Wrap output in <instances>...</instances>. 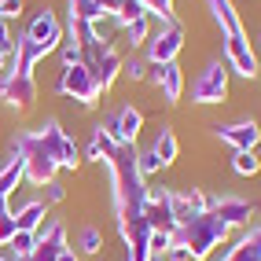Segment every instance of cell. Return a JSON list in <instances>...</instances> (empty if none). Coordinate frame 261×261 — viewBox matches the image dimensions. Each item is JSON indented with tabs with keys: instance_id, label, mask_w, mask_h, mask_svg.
I'll return each instance as SVG.
<instances>
[{
	"instance_id": "1",
	"label": "cell",
	"mask_w": 261,
	"mask_h": 261,
	"mask_svg": "<svg viewBox=\"0 0 261 261\" xmlns=\"http://www.w3.org/2000/svg\"><path fill=\"white\" fill-rule=\"evenodd\" d=\"M228 224H224L217 214L210 210H202L195 217H188L177 224V232H173V247H184L191 261H210L217 254V247L224 239H228Z\"/></svg>"
},
{
	"instance_id": "2",
	"label": "cell",
	"mask_w": 261,
	"mask_h": 261,
	"mask_svg": "<svg viewBox=\"0 0 261 261\" xmlns=\"http://www.w3.org/2000/svg\"><path fill=\"white\" fill-rule=\"evenodd\" d=\"M11 151H15V154H19V159L26 162V180H30V184L44 188L48 180H56L59 162L51 159V151H48V144H44L41 129L15 133V136H11Z\"/></svg>"
},
{
	"instance_id": "3",
	"label": "cell",
	"mask_w": 261,
	"mask_h": 261,
	"mask_svg": "<svg viewBox=\"0 0 261 261\" xmlns=\"http://www.w3.org/2000/svg\"><path fill=\"white\" fill-rule=\"evenodd\" d=\"M180 51H184V26L177 15H169V19H162L159 30H151V37L144 44V59L166 66V63H177Z\"/></svg>"
},
{
	"instance_id": "4",
	"label": "cell",
	"mask_w": 261,
	"mask_h": 261,
	"mask_svg": "<svg viewBox=\"0 0 261 261\" xmlns=\"http://www.w3.org/2000/svg\"><path fill=\"white\" fill-rule=\"evenodd\" d=\"M191 99L210 107V103H224L228 99V63L224 59H210L199 70V77L191 81Z\"/></svg>"
},
{
	"instance_id": "5",
	"label": "cell",
	"mask_w": 261,
	"mask_h": 261,
	"mask_svg": "<svg viewBox=\"0 0 261 261\" xmlns=\"http://www.w3.org/2000/svg\"><path fill=\"white\" fill-rule=\"evenodd\" d=\"M56 89H59L66 99H77L81 107H92V103L103 96L99 85H96V77H92V70H89L85 63H77V66H59Z\"/></svg>"
},
{
	"instance_id": "6",
	"label": "cell",
	"mask_w": 261,
	"mask_h": 261,
	"mask_svg": "<svg viewBox=\"0 0 261 261\" xmlns=\"http://www.w3.org/2000/svg\"><path fill=\"white\" fill-rule=\"evenodd\" d=\"M144 221L151 232H177V214H173V188L162 184H147V199H144Z\"/></svg>"
},
{
	"instance_id": "7",
	"label": "cell",
	"mask_w": 261,
	"mask_h": 261,
	"mask_svg": "<svg viewBox=\"0 0 261 261\" xmlns=\"http://www.w3.org/2000/svg\"><path fill=\"white\" fill-rule=\"evenodd\" d=\"M37 129H41V136H44L51 159L59 162V169H77V166H81V147L74 144V136H66V129L59 125L56 118H48L44 125H37Z\"/></svg>"
},
{
	"instance_id": "8",
	"label": "cell",
	"mask_w": 261,
	"mask_h": 261,
	"mask_svg": "<svg viewBox=\"0 0 261 261\" xmlns=\"http://www.w3.org/2000/svg\"><path fill=\"white\" fill-rule=\"evenodd\" d=\"M99 129L107 133L114 144H136V136H140V129H144V111L133 107V103H125V107H118L114 114L103 118Z\"/></svg>"
},
{
	"instance_id": "9",
	"label": "cell",
	"mask_w": 261,
	"mask_h": 261,
	"mask_svg": "<svg viewBox=\"0 0 261 261\" xmlns=\"http://www.w3.org/2000/svg\"><path fill=\"white\" fill-rule=\"evenodd\" d=\"M221 48H224V63H228L232 74H239V77H257L261 59H257V51L250 48V37H247V33L221 37Z\"/></svg>"
},
{
	"instance_id": "10",
	"label": "cell",
	"mask_w": 261,
	"mask_h": 261,
	"mask_svg": "<svg viewBox=\"0 0 261 261\" xmlns=\"http://www.w3.org/2000/svg\"><path fill=\"white\" fill-rule=\"evenodd\" d=\"M33 236H37V243H33L30 261H56L63 254V247H66V224L59 217H48Z\"/></svg>"
},
{
	"instance_id": "11",
	"label": "cell",
	"mask_w": 261,
	"mask_h": 261,
	"mask_svg": "<svg viewBox=\"0 0 261 261\" xmlns=\"http://www.w3.org/2000/svg\"><path fill=\"white\" fill-rule=\"evenodd\" d=\"M0 99L8 103V107H33V99H37V81H33V74H19V70H11L8 66V74L4 81H0Z\"/></svg>"
},
{
	"instance_id": "12",
	"label": "cell",
	"mask_w": 261,
	"mask_h": 261,
	"mask_svg": "<svg viewBox=\"0 0 261 261\" xmlns=\"http://www.w3.org/2000/svg\"><path fill=\"white\" fill-rule=\"evenodd\" d=\"M26 37H30L33 44H41V48L48 51V56H51V51H56V48L63 44V22L56 19V11H51V8H41V11L30 19Z\"/></svg>"
},
{
	"instance_id": "13",
	"label": "cell",
	"mask_w": 261,
	"mask_h": 261,
	"mask_svg": "<svg viewBox=\"0 0 261 261\" xmlns=\"http://www.w3.org/2000/svg\"><path fill=\"white\" fill-rule=\"evenodd\" d=\"M217 140H224L232 151H257L261 147V125L254 118H243V121H232V125H217Z\"/></svg>"
},
{
	"instance_id": "14",
	"label": "cell",
	"mask_w": 261,
	"mask_h": 261,
	"mask_svg": "<svg viewBox=\"0 0 261 261\" xmlns=\"http://www.w3.org/2000/svg\"><path fill=\"white\" fill-rule=\"evenodd\" d=\"M206 210L217 214L228 228H247L250 217H254V206H250L247 199H239V195H217V199H210Z\"/></svg>"
},
{
	"instance_id": "15",
	"label": "cell",
	"mask_w": 261,
	"mask_h": 261,
	"mask_svg": "<svg viewBox=\"0 0 261 261\" xmlns=\"http://www.w3.org/2000/svg\"><path fill=\"white\" fill-rule=\"evenodd\" d=\"M214 261H261V221L247 224V232L236 243H228V250H221V257Z\"/></svg>"
},
{
	"instance_id": "16",
	"label": "cell",
	"mask_w": 261,
	"mask_h": 261,
	"mask_svg": "<svg viewBox=\"0 0 261 261\" xmlns=\"http://www.w3.org/2000/svg\"><path fill=\"white\" fill-rule=\"evenodd\" d=\"M121 59H125V56H121L118 48H107L96 63H85V66L92 70V77H96V85H99V92H107L111 85L118 81V74H121Z\"/></svg>"
},
{
	"instance_id": "17",
	"label": "cell",
	"mask_w": 261,
	"mask_h": 261,
	"mask_svg": "<svg viewBox=\"0 0 261 261\" xmlns=\"http://www.w3.org/2000/svg\"><path fill=\"white\" fill-rule=\"evenodd\" d=\"M15 228L19 232H37L41 224L48 221V202L44 199H26V202H19L15 206Z\"/></svg>"
},
{
	"instance_id": "18",
	"label": "cell",
	"mask_w": 261,
	"mask_h": 261,
	"mask_svg": "<svg viewBox=\"0 0 261 261\" xmlns=\"http://www.w3.org/2000/svg\"><path fill=\"white\" fill-rule=\"evenodd\" d=\"M206 206H210V195H202L199 188H184V191L173 188V214H177V224L188 221V217H195V214H202Z\"/></svg>"
},
{
	"instance_id": "19",
	"label": "cell",
	"mask_w": 261,
	"mask_h": 261,
	"mask_svg": "<svg viewBox=\"0 0 261 261\" xmlns=\"http://www.w3.org/2000/svg\"><path fill=\"white\" fill-rule=\"evenodd\" d=\"M210 4V15H214V22L221 26V37H236V33H247L243 30V19H239V11L232 0H206Z\"/></svg>"
},
{
	"instance_id": "20",
	"label": "cell",
	"mask_w": 261,
	"mask_h": 261,
	"mask_svg": "<svg viewBox=\"0 0 261 261\" xmlns=\"http://www.w3.org/2000/svg\"><path fill=\"white\" fill-rule=\"evenodd\" d=\"M11 56H15V66H11V70H19V74H33V66H37V63L48 56V51H44L41 44H33L26 33H22V37H15V51H11Z\"/></svg>"
},
{
	"instance_id": "21",
	"label": "cell",
	"mask_w": 261,
	"mask_h": 261,
	"mask_svg": "<svg viewBox=\"0 0 261 261\" xmlns=\"http://www.w3.org/2000/svg\"><path fill=\"white\" fill-rule=\"evenodd\" d=\"M22 180H26V162H22L19 154L11 151V159H8L4 166H0V195H4V199H11L15 191L22 188Z\"/></svg>"
},
{
	"instance_id": "22",
	"label": "cell",
	"mask_w": 261,
	"mask_h": 261,
	"mask_svg": "<svg viewBox=\"0 0 261 261\" xmlns=\"http://www.w3.org/2000/svg\"><path fill=\"white\" fill-rule=\"evenodd\" d=\"M154 154H159V159H162V169L166 166H173V162H177V154H180V140H177V133H173L169 125H162L159 133H154Z\"/></svg>"
},
{
	"instance_id": "23",
	"label": "cell",
	"mask_w": 261,
	"mask_h": 261,
	"mask_svg": "<svg viewBox=\"0 0 261 261\" xmlns=\"http://www.w3.org/2000/svg\"><path fill=\"white\" fill-rule=\"evenodd\" d=\"M162 96H166V103H180V96H184V70H180V63H166L162 66Z\"/></svg>"
},
{
	"instance_id": "24",
	"label": "cell",
	"mask_w": 261,
	"mask_h": 261,
	"mask_svg": "<svg viewBox=\"0 0 261 261\" xmlns=\"http://www.w3.org/2000/svg\"><path fill=\"white\" fill-rule=\"evenodd\" d=\"M147 37H151V15H147V19L129 22V26H121V41H125L133 51L140 48V44H147Z\"/></svg>"
},
{
	"instance_id": "25",
	"label": "cell",
	"mask_w": 261,
	"mask_h": 261,
	"mask_svg": "<svg viewBox=\"0 0 261 261\" xmlns=\"http://www.w3.org/2000/svg\"><path fill=\"white\" fill-rule=\"evenodd\" d=\"M99 250H103V232L96 228V224H85V228L77 232V254L96 257Z\"/></svg>"
},
{
	"instance_id": "26",
	"label": "cell",
	"mask_w": 261,
	"mask_h": 261,
	"mask_svg": "<svg viewBox=\"0 0 261 261\" xmlns=\"http://www.w3.org/2000/svg\"><path fill=\"white\" fill-rule=\"evenodd\" d=\"M66 4H70V19L74 22H96V19H103L99 0H66Z\"/></svg>"
},
{
	"instance_id": "27",
	"label": "cell",
	"mask_w": 261,
	"mask_h": 261,
	"mask_svg": "<svg viewBox=\"0 0 261 261\" xmlns=\"http://www.w3.org/2000/svg\"><path fill=\"white\" fill-rule=\"evenodd\" d=\"M232 169L239 177H257L261 173V154L257 151H236L232 154Z\"/></svg>"
},
{
	"instance_id": "28",
	"label": "cell",
	"mask_w": 261,
	"mask_h": 261,
	"mask_svg": "<svg viewBox=\"0 0 261 261\" xmlns=\"http://www.w3.org/2000/svg\"><path fill=\"white\" fill-rule=\"evenodd\" d=\"M33 243H37V236H33V232H15L4 250L15 254V257H30V254H33Z\"/></svg>"
},
{
	"instance_id": "29",
	"label": "cell",
	"mask_w": 261,
	"mask_h": 261,
	"mask_svg": "<svg viewBox=\"0 0 261 261\" xmlns=\"http://www.w3.org/2000/svg\"><path fill=\"white\" fill-rule=\"evenodd\" d=\"M121 74H125L129 81H144V77H147V59L133 51V56H125V59H121Z\"/></svg>"
},
{
	"instance_id": "30",
	"label": "cell",
	"mask_w": 261,
	"mask_h": 261,
	"mask_svg": "<svg viewBox=\"0 0 261 261\" xmlns=\"http://www.w3.org/2000/svg\"><path fill=\"white\" fill-rule=\"evenodd\" d=\"M136 166H140L144 180H147V177H154V173H162V159L154 154V147H144V151H136Z\"/></svg>"
},
{
	"instance_id": "31",
	"label": "cell",
	"mask_w": 261,
	"mask_h": 261,
	"mask_svg": "<svg viewBox=\"0 0 261 261\" xmlns=\"http://www.w3.org/2000/svg\"><path fill=\"white\" fill-rule=\"evenodd\" d=\"M56 51H59V63H63V66H77V63H85L81 44H77V41H70V37H63V44H59Z\"/></svg>"
},
{
	"instance_id": "32",
	"label": "cell",
	"mask_w": 261,
	"mask_h": 261,
	"mask_svg": "<svg viewBox=\"0 0 261 261\" xmlns=\"http://www.w3.org/2000/svg\"><path fill=\"white\" fill-rule=\"evenodd\" d=\"M144 8H147V15H151V19H169V15H173V0H144Z\"/></svg>"
},
{
	"instance_id": "33",
	"label": "cell",
	"mask_w": 261,
	"mask_h": 261,
	"mask_svg": "<svg viewBox=\"0 0 261 261\" xmlns=\"http://www.w3.org/2000/svg\"><path fill=\"white\" fill-rule=\"evenodd\" d=\"M0 51H4V56L15 51V33H11V22L8 19H0Z\"/></svg>"
},
{
	"instance_id": "34",
	"label": "cell",
	"mask_w": 261,
	"mask_h": 261,
	"mask_svg": "<svg viewBox=\"0 0 261 261\" xmlns=\"http://www.w3.org/2000/svg\"><path fill=\"white\" fill-rule=\"evenodd\" d=\"M63 199H66V188H63L59 180H48V184H44V202L56 206V202H63Z\"/></svg>"
},
{
	"instance_id": "35",
	"label": "cell",
	"mask_w": 261,
	"mask_h": 261,
	"mask_svg": "<svg viewBox=\"0 0 261 261\" xmlns=\"http://www.w3.org/2000/svg\"><path fill=\"white\" fill-rule=\"evenodd\" d=\"M173 247V236L169 232H151V254H166Z\"/></svg>"
},
{
	"instance_id": "36",
	"label": "cell",
	"mask_w": 261,
	"mask_h": 261,
	"mask_svg": "<svg viewBox=\"0 0 261 261\" xmlns=\"http://www.w3.org/2000/svg\"><path fill=\"white\" fill-rule=\"evenodd\" d=\"M15 232H19V228H15V217H11V214H4V217H0V247H8Z\"/></svg>"
},
{
	"instance_id": "37",
	"label": "cell",
	"mask_w": 261,
	"mask_h": 261,
	"mask_svg": "<svg viewBox=\"0 0 261 261\" xmlns=\"http://www.w3.org/2000/svg\"><path fill=\"white\" fill-rule=\"evenodd\" d=\"M22 15V0H0V19H19Z\"/></svg>"
},
{
	"instance_id": "38",
	"label": "cell",
	"mask_w": 261,
	"mask_h": 261,
	"mask_svg": "<svg viewBox=\"0 0 261 261\" xmlns=\"http://www.w3.org/2000/svg\"><path fill=\"white\" fill-rule=\"evenodd\" d=\"M99 8H103V15H107V19H114V15L125 8V0H99Z\"/></svg>"
},
{
	"instance_id": "39",
	"label": "cell",
	"mask_w": 261,
	"mask_h": 261,
	"mask_svg": "<svg viewBox=\"0 0 261 261\" xmlns=\"http://www.w3.org/2000/svg\"><path fill=\"white\" fill-rule=\"evenodd\" d=\"M166 257H169V261H191L184 247H169V250H166Z\"/></svg>"
},
{
	"instance_id": "40",
	"label": "cell",
	"mask_w": 261,
	"mask_h": 261,
	"mask_svg": "<svg viewBox=\"0 0 261 261\" xmlns=\"http://www.w3.org/2000/svg\"><path fill=\"white\" fill-rule=\"evenodd\" d=\"M56 261H81V254H77L74 247H63V254H59Z\"/></svg>"
},
{
	"instance_id": "41",
	"label": "cell",
	"mask_w": 261,
	"mask_h": 261,
	"mask_svg": "<svg viewBox=\"0 0 261 261\" xmlns=\"http://www.w3.org/2000/svg\"><path fill=\"white\" fill-rule=\"evenodd\" d=\"M0 261H30V257H15V254H8V250H0Z\"/></svg>"
},
{
	"instance_id": "42",
	"label": "cell",
	"mask_w": 261,
	"mask_h": 261,
	"mask_svg": "<svg viewBox=\"0 0 261 261\" xmlns=\"http://www.w3.org/2000/svg\"><path fill=\"white\" fill-rule=\"evenodd\" d=\"M8 59H11V56H4V51H0V70H8Z\"/></svg>"
},
{
	"instance_id": "43",
	"label": "cell",
	"mask_w": 261,
	"mask_h": 261,
	"mask_svg": "<svg viewBox=\"0 0 261 261\" xmlns=\"http://www.w3.org/2000/svg\"><path fill=\"white\" fill-rule=\"evenodd\" d=\"M147 261H169V257H166V254H151Z\"/></svg>"
},
{
	"instance_id": "44",
	"label": "cell",
	"mask_w": 261,
	"mask_h": 261,
	"mask_svg": "<svg viewBox=\"0 0 261 261\" xmlns=\"http://www.w3.org/2000/svg\"><path fill=\"white\" fill-rule=\"evenodd\" d=\"M257 154H261V147H257Z\"/></svg>"
},
{
	"instance_id": "45",
	"label": "cell",
	"mask_w": 261,
	"mask_h": 261,
	"mask_svg": "<svg viewBox=\"0 0 261 261\" xmlns=\"http://www.w3.org/2000/svg\"><path fill=\"white\" fill-rule=\"evenodd\" d=\"M257 77H261V70H257Z\"/></svg>"
}]
</instances>
